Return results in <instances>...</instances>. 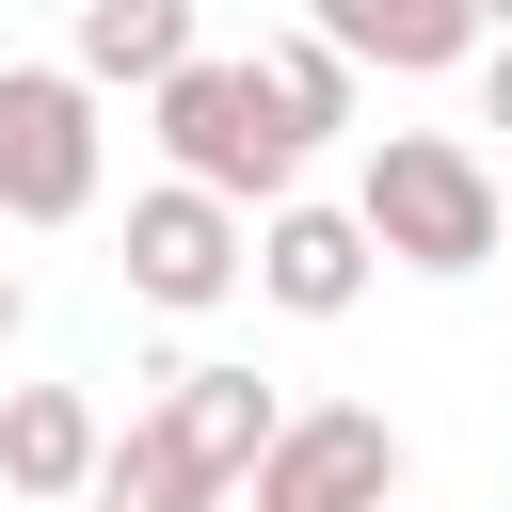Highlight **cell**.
I'll return each mask as SVG.
<instances>
[{"instance_id":"6","label":"cell","mask_w":512,"mask_h":512,"mask_svg":"<svg viewBox=\"0 0 512 512\" xmlns=\"http://www.w3.org/2000/svg\"><path fill=\"white\" fill-rule=\"evenodd\" d=\"M240 496H256V512H384V496H400V432H384L368 400H288Z\"/></svg>"},{"instance_id":"11","label":"cell","mask_w":512,"mask_h":512,"mask_svg":"<svg viewBox=\"0 0 512 512\" xmlns=\"http://www.w3.org/2000/svg\"><path fill=\"white\" fill-rule=\"evenodd\" d=\"M256 64H272V96H288V128H304V144H320V128H352V112H368V64H352V48H336V32H320V16H304V32H272V48H256Z\"/></svg>"},{"instance_id":"13","label":"cell","mask_w":512,"mask_h":512,"mask_svg":"<svg viewBox=\"0 0 512 512\" xmlns=\"http://www.w3.org/2000/svg\"><path fill=\"white\" fill-rule=\"evenodd\" d=\"M16 320H32V288H16V272H0V352H16Z\"/></svg>"},{"instance_id":"8","label":"cell","mask_w":512,"mask_h":512,"mask_svg":"<svg viewBox=\"0 0 512 512\" xmlns=\"http://www.w3.org/2000/svg\"><path fill=\"white\" fill-rule=\"evenodd\" d=\"M96 448H112V432H96L80 384H16V400H0V496L80 512V496H96Z\"/></svg>"},{"instance_id":"3","label":"cell","mask_w":512,"mask_h":512,"mask_svg":"<svg viewBox=\"0 0 512 512\" xmlns=\"http://www.w3.org/2000/svg\"><path fill=\"white\" fill-rule=\"evenodd\" d=\"M144 112H160V160L208 176V192H240V208H272L304 176V128H288V96H272L256 48H192L176 80H144Z\"/></svg>"},{"instance_id":"17","label":"cell","mask_w":512,"mask_h":512,"mask_svg":"<svg viewBox=\"0 0 512 512\" xmlns=\"http://www.w3.org/2000/svg\"><path fill=\"white\" fill-rule=\"evenodd\" d=\"M496 256H512V240H496Z\"/></svg>"},{"instance_id":"1","label":"cell","mask_w":512,"mask_h":512,"mask_svg":"<svg viewBox=\"0 0 512 512\" xmlns=\"http://www.w3.org/2000/svg\"><path fill=\"white\" fill-rule=\"evenodd\" d=\"M272 416H288V400H272L256 368H160V400L96 448V496H128V512H240Z\"/></svg>"},{"instance_id":"2","label":"cell","mask_w":512,"mask_h":512,"mask_svg":"<svg viewBox=\"0 0 512 512\" xmlns=\"http://www.w3.org/2000/svg\"><path fill=\"white\" fill-rule=\"evenodd\" d=\"M368 240H384V272H496V240H512V192H496V160L464 144V128H384L368 144Z\"/></svg>"},{"instance_id":"16","label":"cell","mask_w":512,"mask_h":512,"mask_svg":"<svg viewBox=\"0 0 512 512\" xmlns=\"http://www.w3.org/2000/svg\"><path fill=\"white\" fill-rule=\"evenodd\" d=\"M384 512H400V496H384Z\"/></svg>"},{"instance_id":"12","label":"cell","mask_w":512,"mask_h":512,"mask_svg":"<svg viewBox=\"0 0 512 512\" xmlns=\"http://www.w3.org/2000/svg\"><path fill=\"white\" fill-rule=\"evenodd\" d=\"M480 128H512V32H480Z\"/></svg>"},{"instance_id":"7","label":"cell","mask_w":512,"mask_h":512,"mask_svg":"<svg viewBox=\"0 0 512 512\" xmlns=\"http://www.w3.org/2000/svg\"><path fill=\"white\" fill-rule=\"evenodd\" d=\"M368 272H384L368 208H304V192H272V208H256V304H288V320H352V304H368Z\"/></svg>"},{"instance_id":"15","label":"cell","mask_w":512,"mask_h":512,"mask_svg":"<svg viewBox=\"0 0 512 512\" xmlns=\"http://www.w3.org/2000/svg\"><path fill=\"white\" fill-rule=\"evenodd\" d=\"M80 512H128V496H80Z\"/></svg>"},{"instance_id":"4","label":"cell","mask_w":512,"mask_h":512,"mask_svg":"<svg viewBox=\"0 0 512 512\" xmlns=\"http://www.w3.org/2000/svg\"><path fill=\"white\" fill-rule=\"evenodd\" d=\"M240 288H256V208H240V192H208V176L128 192V304L208 320V304H240Z\"/></svg>"},{"instance_id":"10","label":"cell","mask_w":512,"mask_h":512,"mask_svg":"<svg viewBox=\"0 0 512 512\" xmlns=\"http://www.w3.org/2000/svg\"><path fill=\"white\" fill-rule=\"evenodd\" d=\"M208 32H192V0H80V32H64V64L96 80V96H144V80H176Z\"/></svg>"},{"instance_id":"5","label":"cell","mask_w":512,"mask_h":512,"mask_svg":"<svg viewBox=\"0 0 512 512\" xmlns=\"http://www.w3.org/2000/svg\"><path fill=\"white\" fill-rule=\"evenodd\" d=\"M96 80L80 64H0V224H80L96 208Z\"/></svg>"},{"instance_id":"9","label":"cell","mask_w":512,"mask_h":512,"mask_svg":"<svg viewBox=\"0 0 512 512\" xmlns=\"http://www.w3.org/2000/svg\"><path fill=\"white\" fill-rule=\"evenodd\" d=\"M304 16H320L368 80H448V64H480V32H496L480 0H304Z\"/></svg>"},{"instance_id":"14","label":"cell","mask_w":512,"mask_h":512,"mask_svg":"<svg viewBox=\"0 0 512 512\" xmlns=\"http://www.w3.org/2000/svg\"><path fill=\"white\" fill-rule=\"evenodd\" d=\"M480 16H496V32H512V0H480Z\"/></svg>"}]
</instances>
